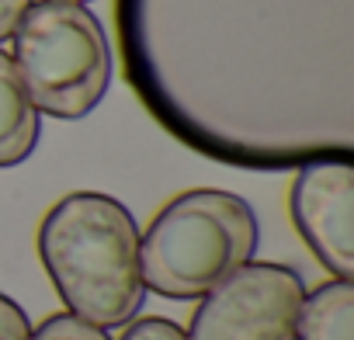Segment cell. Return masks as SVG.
I'll return each mask as SVG.
<instances>
[{"mask_svg": "<svg viewBox=\"0 0 354 340\" xmlns=\"http://www.w3.org/2000/svg\"><path fill=\"white\" fill-rule=\"evenodd\" d=\"M39 257L66 309L101 330L132 323L146 302L139 226L111 195L59 198L39 226Z\"/></svg>", "mask_w": 354, "mask_h": 340, "instance_id": "obj_1", "label": "cell"}, {"mask_svg": "<svg viewBox=\"0 0 354 340\" xmlns=\"http://www.w3.org/2000/svg\"><path fill=\"white\" fill-rule=\"evenodd\" d=\"M257 250L254 209L219 188H195L167 202L139 236L142 281L163 299H202Z\"/></svg>", "mask_w": 354, "mask_h": 340, "instance_id": "obj_2", "label": "cell"}, {"mask_svg": "<svg viewBox=\"0 0 354 340\" xmlns=\"http://www.w3.org/2000/svg\"><path fill=\"white\" fill-rule=\"evenodd\" d=\"M11 39V59L21 84L32 104L49 118L77 122L104 101L111 84V49L104 25L84 4H32Z\"/></svg>", "mask_w": 354, "mask_h": 340, "instance_id": "obj_3", "label": "cell"}, {"mask_svg": "<svg viewBox=\"0 0 354 340\" xmlns=\"http://www.w3.org/2000/svg\"><path fill=\"white\" fill-rule=\"evenodd\" d=\"M306 281L288 264H243L192 316L188 340H295Z\"/></svg>", "mask_w": 354, "mask_h": 340, "instance_id": "obj_4", "label": "cell"}, {"mask_svg": "<svg viewBox=\"0 0 354 340\" xmlns=\"http://www.w3.org/2000/svg\"><path fill=\"white\" fill-rule=\"evenodd\" d=\"M292 223L316 261L340 281L354 278V167L347 156L306 160L288 191Z\"/></svg>", "mask_w": 354, "mask_h": 340, "instance_id": "obj_5", "label": "cell"}, {"mask_svg": "<svg viewBox=\"0 0 354 340\" xmlns=\"http://www.w3.org/2000/svg\"><path fill=\"white\" fill-rule=\"evenodd\" d=\"M39 108L32 104L15 59L0 49V170L25 163L39 146Z\"/></svg>", "mask_w": 354, "mask_h": 340, "instance_id": "obj_6", "label": "cell"}, {"mask_svg": "<svg viewBox=\"0 0 354 340\" xmlns=\"http://www.w3.org/2000/svg\"><path fill=\"white\" fill-rule=\"evenodd\" d=\"M295 340H354V285L323 281L302 299Z\"/></svg>", "mask_w": 354, "mask_h": 340, "instance_id": "obj_7", "label": "cell"}, {"mask_svg": "<svg viewBox=\"0 0 354 340\" xmlns=\"http://www.w3.org/2000/svg\"><path fill=\"white\" fill-rule=\"evenodd\" d=\"M32 340H111V337H108V330H101L73 312H56L39 330H32Z\"/></svg>", "mask_w": 354, "mask_h": 340, "instance_id": "obj_8", "label": "cell"}, {"mask_svg": "<svg viewBox=\"0 0 354 340\" xmlns=\"http://www.w3.org/2000/svg\"><path fill=\"white\" fill-rule=\"evenodd\" d=\"M122 340H188V333L167 316H146V319H136L122 333Z\"/></svg>", "mask_w": 354, "mask_h": 340, "instance_id": "obj_9", "label": "cell"}, {"mask_svg": "<svg viewBox=\"0 0 354 340\" xmlns=\"http://www.w3.org/2000/svg\"><path fill=\"white\" fill-rule=\"evenodd\" d=\"M0 340H32L28 312L4 292H0Z\"/></svg>", "mask_w": 354, "mask_h": 340, "instance_id": "obj_10", "label": "cell"}, {"mask_svg": "<svg viewBox=\"0 0 354 340\" xmlns=\"http://www.w3.org/2000/svg\"><path fill=\"white\" fill-rule=\"evenodd\" d=\"M28 8H32V0H0V42H8L18 32Z\"/></svg>", "mask_w": 354, "mask_h": 340, "instance_id": "obj_11", "label": "cell"}, {"mask_svg": "<svg viewBox=\"0 0 354 340\" xmlns=\"http://www.w3.org/2000/svg\"><path fill=\"white\" fill-rule=\"evenodd\" d=\"M66 4H87V0H66Z\"/></svg>", "mask_w": 354, "mask_h": 340, "instance_id": "obj_12", "label": "cell"}]
</instances>
